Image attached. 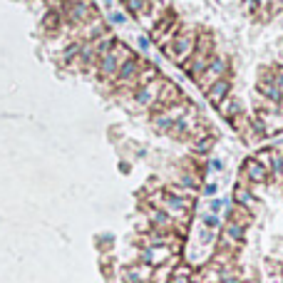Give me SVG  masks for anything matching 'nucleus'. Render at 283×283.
Wrapping results in <instances>:
<instances>
[{"label":"nucleus","mask_w":283,"mask_h":283,"mask_svg":"<svg viewBox=\"0 0 283 283\" xmlns=\"http://www.w3.org/2000/svg\"><path fill=\"white\" fill-rule=\"evenodd\" d=\"M211 50H214L211 35H209V33L197 35V45H194V52H191V57L184 62V70H186L194 80H197V77L206 70V65H209V60H211Z\"/></svg>","instance_id":"obj_1"},{"label":"nucleus","mask_w":283,"mask_h":283,"mask_svg":"<svg viewBox=\"0 0 283 283\" xmlns=\"http://www.w3.org/2000/svg\"><path fill=\"white\" fill-rule=\"evenodd\" d=\"M129 55H132V52H129V48L124 45V42H117V40H115L112 48L97 57V72H100V77H102V80H115L119 65H122Z\"/></svg>","instance_id":"obj_2"},{"label":"nucleus","mask_w":283,"mask_h":283,"mask_svg":"<svg viewBox=\"0 0 283 283\" xmlns=\"http://www.w3.org/2000/svg\"><path fill=\"white\" fill-rule=\"evenodd\" d=\"M194 45H197V30L191 28H184V30H177V35H174V40L169 42L166 52H171V57L177 60L179 65H184L191 52H194Z\"/></svg>","instance_id":"obj_3"},{"label":"nucleus","mask_w":283,"mask_h":283,"mask_svg":"<svg viewBox=\"0 0 283 283\" xmlns=\"http://www.w3.org/2000/svg\"><path fill=\"white\" fill-rule=\"evenodd\" d=\"M221 77H229V57L226 55H211L206 70L197 77V82H199L201 90H206L209 84H214L216 80H221Z\"/></svg>","instance_id":"obj_4"},{"label":"nucleus","mask_w":283,"mask_h":283,"mask_svg":"<svg viewBox=\"0 0 283 283\" xmlns=\"http://www.w3.org/2000/svg\"><path fill=\"white\" fill-rule=\"evenodd\" d=\"M162 87H164V80H151L147 84H139L137 87V92H134V102L137 107H142V110H151V107L157 104V97L162 92Z\"/></svg>","instance_id":"obj_5"},{"label":"nucleus","mask_w":283,"mask_h":283,"mask_svg":"<svg viewBox=\"0 0 283 283\" xmlns=\"http://www.w3.org/2000/svg\"><path fill=\"white\" fill-rule=\"evenodd\" d=\"M171 258V249L169 246H157V244H149L142 249V264L157 268V266H164L166 261Z\"/></svg>","instance_id":"obj_6"},{"label":"nucleus","mask_w":283,"mask_h":283,"mask_svg":"<svg viewBox=\"0 0 283 283\" xmlns=\"http://www.w3.org/2000/svg\"><path fill=\"white\" fill-rule=\"evenodd\" d=\"M65 15H67L70 23L75 25H82V23H90V20H95V10L90 8V3H67L65 5Z\"/></svg>","instance_id":"obj_7"},{"label":"nucleus","mask_w":283,"mask_h":283,"mask_svg":"<svg viewBox=\"0 0 283 283\" xmlns=\"http://www.w3.org/2000/svg\"><path fill=\"white\" fill-rule=\"evenodd\" d=\"M139 70H142V60L129 55V57H127V60L119 65V70H117L115 80H117L119 84H129V82H134V80H137Z\"/></svg>","instance_id":"obj_8"},{"label":"nucleus","mask_w":283,"mask_h":283,"mask_svg":"<svg viewBox=\"0 0 283 283\" xmlns=\"http://www.w3.org/2000/svg\"><path fill=\"white\" fill-rule=\"evenodd\" d=\"M179 102H182L179 87L174 84V82H164L162 92H159V97H157V104L151 107V110H166V107H174V104H179Z\"/></svg>","instance_id":"obj_9"},{"label":"nucleus","mask_w":283,"mask_h":283,"mask_svg":"<svg viewBox=\"0 0 283 283\" xmlns=\"http://www.w3.org/2000/svg\"><path fill=\"white\" fill-rule=\"evenodd\" d=\"M258 124L264 129V134H276L283 129V112H276V110H268V112H258Z\"/></svg>","instance_id":"obj_10"},{"label":"nucleus","mask_w":283,"mask_h":283,"mask_svg":"<svg viewBox=\"0 0 283 283\" xmlns=\"http://www.w3.org/2000/svg\"><path fill=\"white\" fill-rule=\"evenodd\" d=\"M244 177L249 179V184H264L268 179V169L258 159H246L244 162Z\"/></svg>","instance_id":"obj_11"},{"label":"nucleus","mask_w":283,"mask_h":283,"mask_svg":"<svg viewBox=\"0 0 283 283\" xmlns=\"http://www.w3.org/2000/svg\"><path fill=\"white\" fill-rule=\"evenodd\" d=\"M206 100L211 102V104H219L221 100H226L229 97V92H231V80L229 77H221V80H216L214 84H209L206 87Z\"/></svg>","instance_id":"obj_12"},{"label":"nucleus","mask_w":283,"mask_h":283,"mask_svg":"<svg viewBox=\"0 0 283 283\" xmlns=\"http://www.w3.org/2000/svg\"><path fill=\"white\" fill-rule=\"evenodd\" d=\"M151 276H154V268L147 264H137L124 271V283H147L151 281Z\"/></svg>","instance_id":"obj_13"},{"label":"nucleus","mask_w":283,"mask_h":283,"mask_svg":"<svg viewBox=\"0 0 283 283\" xmlns=\"http://www.w3.org/2000/svg\"><path fill=\"white\" fill-rule=\"evenodd\" d=\"M216 107H219V112L226 119H233V117H241L244 115V104H241V100H236V97H226V100H221Z\"/></svg>","instance_id":"obj_14"},{"label":"nucleus","mask_w":283,"mask_h":283,"mask_svg":"<svg viewBox=\"0 0 283 283\" xmlns=\"http://www.w3.org/2000/svg\"><path fill=\"white\" fill-rule=\"evenodd\" d=\"M233 201L238 204V206H244V209H256V197L251 194V189H246V184H238L236 189H233Z\"/></svg>","instance_id":"obj_15"},{"label":"nucleus","mask_w":283,"mask_h":283,"mask_svg":"<svg viewBox=\"0 0 283 283\" xmlns=\"http://www.w3.org/2000/svg\"><path fill=\"white\" fill-rule=\"evenodd\" d=\"M174 122H177V119H174V117H171L166 110H162L159 115L151 117V124H154V129H157V132H164V134L171 129V124H174Z\"/></svg>","instance_id":"obj_16"},{"label":"nucleus","mask_w":283,"mask_h":283,"mask_svg":"<svg viewBox=\"0 0 283 283\" xmlns=\"http://www.w3.org/2000/svg\"><path fill=\"white\" fill-rule=\"evenodd\" d=\"M229 221H233V224H238V226H249L251 224V211L249 209H244V206H238V204H233V209H231V219Z\"/></svg>","instance_id":"obj_17"},{"label":"nucleus","mask_w":283,"mask_h":283,"mask_svg":"<svg viewBox=\"0 0 283 283\" xmlns=\"http://www.w3.org/2000/svg\"><path fill=\"white\" fill-rule=\"evenodd\" d=\"M157 77H159V75H157V67H151V65H149V67H142V70H139V75H137V80H134V82L147 84V82L157 80Z\"/></svg>","instance_id":"obj_18"},{"label":"nucleus","mask_w":283,"mask_h":283,"mask_svg":"<svg viewBox=\"0 0 283 283\" xmlns=\"http://www.w3.org/2000/svg\"><path fill=\"white\" fill-rule=\"evenodd\" d=\"M80 45H82V42H72V45L67 48V50H65L60 57H62V65H72L75 60H77V52H80Z\"/></svg>","instance_id":"obj_19"},{"label":"nucleus","mask_w":283,"mask_h":283,"mask_svg":"<svg viewBox=\"0 0 283 283\" xmlns=\"http://www.w3.org/2000/svg\"><path fill=\"white\" fill-rule=\"evenodd\" d=\"M124 3H127V10L129 13H144V8H147V0H124Z\"/></svg>","instance_id":"obj_20"},{"label":"nucleus","mask_w":283,"mask_h":283,"mask_svg":"<svg viewBox=\"0 0 283 283\" xmlns=\"http://www.w3.org/2000/svg\"><path fill=\"white\" fill-rule=\"evenodd\" d=\"M219 224H221V221H219V216H216V214H206L204 219H201V226H206V229H211V231L219 229Z\"/></svg>","instance_id":"obj_21"},{"label":"nucleus","mask_w":283,"mask_h":283,"mask_svg":"<svg viewBox=\"0 0 283 283\" xmlns=\"http://www.w3.org/2000/svg\"><path fill=\"white\" fill-rule=\"evenodd\" d=\"M57 25H60V13H57V10L48 13V15H45V28H48V30H55Z\"/></svg>","instance_id":"obj_22"},{"label":"nucleus","mask_w":283,"mask_h":283,"mask_svg":"<svg viewBox=\"0 0 283 283\" xmlns=\"http://www.w3.org/2000/svg\"><path fill=\"white\" fill-rule=\"evenodd\" d=\"M179 184H182V186H189V189H197V186H199V179L194 177V174H182Z\"/></svg>","instance_id":"obj_23"},{"label":"nucleus","mask_w":283,"mask_h":283,"mask_svg":"<svg viewBox=\"0 0 283 283\" xmlns=\"http://www.w3.org/2000/svg\"><path fill=\"white\" fill-rule=\"evenodd\" d=\"M273 84L278 87V92L283 95V65H281V67H276V70H273Z\"/></svg>","instance_id":"obj_24"},{"label":"nucleus","mask_w":283,"mask_h":283,"mask_svg":"<svg viewBox=\"0 0 283 283\" xmlns=\"http://www.w3.org/2000/svg\"><path fill=\"white\" fill-rule=\"evenodd\" d=\"M107 20H110L112 25H122V23H124L127 17H124V13H119V10H112L110 15H107Z\"/></svg>","instance_id":"obj_25"},{"label":"nucleus","mask_w":283,"mask_h":283,"mask_svg":"<svg viewBox=\"0 0 283 283\" xmlns=\"http://www.w3.org/2000/svg\"><path fill=\"white\" fill-rule=\"evenodd\" d=\"M209 209H211V214H216V211H221V209H224V201H219V199H214V201L209 204Z\"/></svg>","instance_id":"obj_26"},{"label":"nucleus","mask_w":283,"mask_h":283,"mask_svg":"<svg viewBox=\"0 0 283 283\" xmlns=\"http://www.w3.org/2000/svg\"><path fill=\"white\" fill-rule=\"evenodd\" d=\"M149 45H151L149 37H139V50H142V52H149Z\"/></svg>","instance_id":"obj_27"},{"label":"nucleus","mask_w":283,"mask_h":283,"mask_svg":"<svg viewBox=\"0 0 283 283\" xmlns=\"http://www.w3.org/2000/svg\"><path fill=\"white\" fill-rule=\"evenodd\" d=\"M244 8H246V10H251V13H253V10H256V8H258V3H256V0H244Z\"/></svg>","instance_id":"obj_28"},{"label":"nucleus","mask_w":283,"mask_h":283,"mask_svg":"<svg viewBox=\"0 0 283 283\" xmlns=\"http://www.w3.org/2000/svg\"><path fill=\"white\" fill-rule=\"evenodd\" d=\"M209 166L216 171V169H221V162H219V159H211V162H209Z\"/></svg>","instance_id":"obj_29"},{"label":"nucleus","mask_w":283,"mask_h":283,"mask_svg":"<svg viewBox=\"0 0 283 283\" xmlns=\"http://www.w3.org/2000/svg\"><path fill=\"white\" fill-rule=\"evenodd\" d=\"M206 194H216V184H209L206 186Z\"/></svg>","instance_id":"obj_30"},{"label":"nucleus","mask_w":283,"mask_h":283,"mask_svg":"<svg viewBox=\"0 0 283 283\" xmlns=\"http://www.w3.org/2000/svg\"><path fill=\"white\" fill-rule=\"evenodd\" d=\"M256 3H258V5H266V3H268V0H256Z\"/></svg>","instance_id":"obj_31"},{"label":"nucleus","mask_w":283,"mask_h":283,"mask_svg":"<svg viewBox=\"0 0 283 283\" xmlns=\"http://www.w3.org/2000/svg\"><path fill=\"white\" fill-rule=\"evenodd\" d=\"M67 3H84V0H67Z\"/></svg>","instance_id":"obj_32"}]
</instances>
